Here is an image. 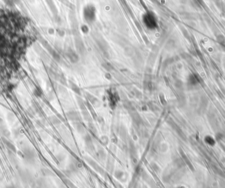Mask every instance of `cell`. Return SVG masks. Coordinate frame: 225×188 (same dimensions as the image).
<instances>
[{
	"label": "cell",
	"instance_id": "1",
	"mask_svg": "<svg viewBox=\"0 0 225 188\" xmlns=\"http://www.w3.org/2000/svg\"><path fill=\"white\" fill-rule=\"evenodd\" d=\"M3 141H4V143H5V144L6 145V146H7L9 149H10V150H11L13 151L14 152H16V148H15V147L14 146V145H13L11 143H10L9 141H7V140L3 139Z\"/></svg>",
	"mask_w": 225,
	"mask_h": 188
},
{
	"label": "cell",
	"instance_id": "2",
	"mask_svg": "<svg viewBox=\"0 0 225 188\" xmlns=\"http://www.w3.org/2000/svg\"><path fill=\"white\" fill-rule=\"evenodd\" d=\"M5 188H15L14 186H11H11H7V187H5Z\"/></svg>",
	"mask_w": 225,
	"mask_h": 188
}]
</instances>
